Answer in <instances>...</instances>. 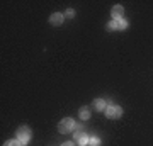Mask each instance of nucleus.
Instances as JSON below:
<instances>
[{
    "instance_id": "6e6552de",
    "label": "nucleus",
    "mask_w": 153,
    "mask_h": 146,
    "mask_svg": "<svg viewBox=\"0 0 153 146\" xmlns=\"http://www.w3.org/2000/svg\"><path fill=\"white\" fill-rule=\"evenodd\" d=\"M78 114H80V119H82V121H87L88 117H90V110H88V109H85V107L80 109V112H78Z\"/></svg>"
},
{
    "instance_id": "f8f14e48",
    "label": "nucleus",
    "mask_w": 153,
    "mask_h": 146,
    "mask_svg": "<svg viewBox=\"0 0 153 146\" xmlns=\"http://www.w3.org/2000/svg\"><path fill=\"white\" fill-rule=\"evenodd\" d=\"M107 29H109V31H114V29H117V22H116V21H111L109 24H107Z\"/></svg>"
},
{
    "instance_id": "f257e3e1",
    "label": "nucleus",
    "mask_w": 153,
    "mask_h": 146,
    "mask_svg": "<svg viewBox=\"0 0 153 146\" xmlns=\"http://www.w3.org/2000/svg\"><path fill=\"white\" fill-rule=\"evenodd\" d=\"M31 136H33V133H31V127H27V126H21L17 129V139L21 141L22 145H27L31 141Z\"/></svg>"
},
{
    "instance_id": "9d476101",
    "label": "nucleus",
    "mask_w": 153,
    "mask_h": 146,
    "mask_svg": "<svg viewBox=\"0 0 153 146\" xmlns=\"http://www.w3.org/2000/svg\"><path fill=\"white\" fill-rule=\"evenodd\" d=\"M4 146H22V143L19 139H10V141H7Z\"/></svg>"
},
{
    "instance_id": "39448f33",
    "label": "nucleus",
    "mask_w": 153,
    "mask_h": 146,
    "mask_svg": "<svg viewBox=\"0 0 153 146\" xmlns=\"http://www.w3.org/2000/svg\"><path fill=\"white\" fill-rule=\"evenodd\" d=\"M111 14H112V21H121L124 16V9H123V5H114Z\"/></svg>"
},
{
    "instance_id": "4468645a",
    "label": "nucleus",
    "mask_w": 153,
    "mask_h": 146,
    "mask_svg": "<svg viewBox=\"0 0 153 146\" xmlns=\"http://www.w3.org/2000/svg\"><path fill=\"white\" fill-rule=\"evenodd\" d=\"M61 146H76V143H71V141H66V143H63Z\"/></svg>"
},
{
    "instance_id": "423d86ee",
    "label": "nucleus",
    "mask_w": 153,
    "mask_h": 146,
    "mask_svg": "<svg viewBox=\"0 0 153 146\" xmlns=\"http://www.w3.org/2000/svg\"><path fill=\"white\" fill-rule=\"evenodd\" d=\"M63 14H58V12H56V14H51V16H49V24H53V26H60L61 22H63Z\"/></svg>"
},
{
    "instance_id": "7ed1b4c3",
    "label": "nucleus",
    "mask_w": 153,
    "mask_h": 146,
    "mask_svg": "<svg viewBox=\"0 0 153 146\" xmlns=\"http://www.w3.org/2000/svg\"><path fill=\"white\" fill-rule=\"evenodd\" d=\"M105 116H107L109 119H119L121 116H123V109H121L119 105H116V104H111V105H107V109H105Z\"/></svg>"
},
{
    "instance_id": "20e7f679",
    "label": "nucleus",
    "mask_w": 153,
    "mask_h": 146,
    "mask_svg": "<svg viewBox=\"0 0 153 146\" xmlns=\"http://www.w3.org/2000/svg\"><path fill=\"white\" fill-rule=\"evenodd\" d=\"M73 138H75V143L78 146H87L88 145V139H90V138L87 136V133H85L83 129H76V133L73 134Z\"/></svg>"
},
{
    "instance_id": "f03ea898",
    "label": "nucleus",
    "mask_w": 153,
    "mask_h": 146,
    "mask_svg": "<svg viewBox=\"0 0 153 146\" xmlns=\"http://www.w3.org/2000/svg\"><path fill=\"white\" fill-rule=\"evenodd\" d=\"M75 127H76L75 122H73V119H70V117L61 119V122L58 124V131H60V133H63V134H66V133H71Z\"/></svg>"
},
{
    "instance_id": "0eeeda50",
    "label": "nucleus",
    "mask_w": 153,
    "mask_h": 146,
    "mask_svg": "<svg viewBox=\"0 0 153 146\" xmlns=\"http://www.w3.org/2000/svg\"><path fill=\"white\" fill-rule=\"evenodd\" d=\"M94 107L97 109L99 112H100V110H104V112H105V109H107V104H105L104 99H95V100H94Z\"/></svg>"
},
{
    "instance_id": "ddd939ff",
    "label": "nucleus",
    "mask_w": 153,
    "mask_h": 146,
    "mask_svg": "<svg viewBox=\"0 0 153 146\" xmlns=\"http://www.w3.org/2000/svg\"><path fill=\"white\" fill-rule=\"evenodd\" d=\"M65 16L66 17H73V16H75V10H73V9H68V10L65 12Z\"/></svg>"
},
{
    "instance_id": "9b49d317",
    "label": "nucleus",
    "mask_w": 153,
    "mask_h": 146,
    "mask_svg": "<svg viewBox=\"0 0 153 146\" xmlns=\"http://www.w3.org/2000/svg\"><path fill=\"white\" fill-rule=\"evenodd\" d=\"M116 22H117V29H126V27H128V21H124V19L116 21Z\"/></svg>"
},
{
    "instance_id": "1a4fd4ad",
    "label": "nucleus",
    "mask_w": 153,
    "mask_h": 146,
    "mask_svg": "<svg viewBox=\"0 0 153 146\" xmlns=\"http://www.w3.org/2000/svg\"><path fill=\"white\" fill-rule=\"evenodd\" d=\"M88 145H90V146H99V145H100V139H99L97 136H92V138L88 139Z\"/></svg>"
}]
</instances>
